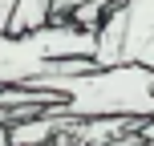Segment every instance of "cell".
Instances as JSON below:
<instances>
[{
    "mask_svg": "<svg viewBox=\"0 0 154 146\" xmlns=\"http://www.w3.org/2000/svg\"><path fill=\"white\" fill-rule=\"evenodd\" d=\"M0 146H12V138H8V130L0 126Z\"/></svg>",
    "mask_w": 154,
    "mask_h": 146,
    "instance_id": "4",
    "label": "cell"
},
{
    "mask_svg": "<svg viewBox=\"0 0 154 146\" xmlns=\"http://www.w3.org/2000/svg\"><path fill=\"white\" fill-rule=\"evenodd\" d=\"M53 8H57V0H16L12 12H8L4 33L8 37H24V33L45 29V24L53 20Z\"/></svg>",
    "mask_w": 154,
    "mask_h": 146,
    "instance_id": "1",
    "label": "cell"
},
{
    "mask_svg": "<svg viewBox=\"0 0 154 146\" xmlns=\"http://www.w3.org/2000/svg\"><path fill=\"white\" fill-rule=\"evenodd\" d=\"M142 65H150V69H154V41L146 45V57H142ZM138 134H142V146H154V118H146V122L138 126Z\"/></svg>",
    "mask_w": 154,
    "mask_h": 146,
    "instance_id": "2",
    "label": "cell"
},
{
    "mask_svg": "<svg viewBox=\"0 0 154 146\" xmlns=\"http://www.w3.org/2000/svg\"><path fill=\"white\" fill-rule=\"evenodd\" d=\"M12 4H16V0H0V33H4V24H8V12H12Z\"/></svg>",
    "mask_w": 154,
    "mask_h": 146,
    "instance_id": "3",
    "label": "cell"
}]
</instances>
